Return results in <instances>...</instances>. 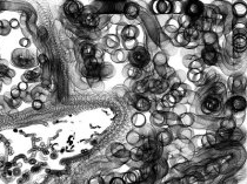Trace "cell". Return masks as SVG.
Instances as JSON below:
<instances>
[{"instance_id":"8fae6325","label":"cell","mask_w":247,"mask_h":184,"mask_svg":"<svg viewBox=\"0 0 247 184\" xmlns=\"http://www.w3.org/2000/svg\"><path fill=\"white\" fill-rule=\"evenodd\" d=\"M133 104H134V107L138 109V110H140V111H146V110H148L151 107L150 101H148L147 98H140V96L134 100Z\"/></svg>"},{"instance_id":"ba28073f","label":"cell","mask_w":247,"mask_h":184,"mask_svg":"<svg viewBox=\"0 0 247 184\" xmlns=\"http://www.w3.org/2000/svg\"><path fill=\"white\" fill-rule=\"evenodd\" d=\"M180 182H181V184H204V178L200 173H195L186 176Z\"/></svg>"},{"instance_id":"4316f807","label":"cell","mask_w":247,"mask_h":184,"mask_svg":"<svg viewBox=\"0 0 247 184\" xmlns=\"http://www.w3.org/2000/svg\"><path fill=\"white\" fill-rule=\"evenodd\" d=\"M41 74V69L40 68H37V69H34V70H30V72H27L26 74H25V79H27L28 81H34L38 76Z\"/></svg>"},{"instance_id":"5b68a950","label":"cell","mask_w":247,"mask_h":184,"mask_svg":"<svg viewBox=\"0 0 247 184\" xmlns=\"http://www.w3.org/2000/svg\"><path fill=\"white\" fill-rule=\"evenodd\" d=\"M203 60L208 65H213L216 62V52L212 47H206L203 51Z\"/></svg>"},{"instance_id":"74e56055","label":"cell","mask_w":247,"mask_h":184,"mask_svg":"<svg viewBox=\"0 0 247 184\" xmlns=\"http://www.w3.org/2000/svg\"><path fill=\"white\" fill-rule=\"evenodd\" d=\"M125 46H126L127 49H133L135 47V40L134 39H128L125 43Z\"/></svg>"},{"instance_id":"f5cc1de1","label":"cell","mask_w":247,"mask_h":184,"mask_svg":"<svg viewBox=\"0 0 247 184\" xmlns=\"http://www.w3.org/2000/svg\"><path fill=\"white\" fill-rule=\"evenodd\" d=\"M1 27H2V22L0 21V28H1Z\"/></svg>"},{"instance_id":"ac0fdd59","label":"cell","mask_w":247,"mask_h":184,"mask_svg":"<svg viewBox=\"0 0 247 184\" xmlns=\"http://www.w3.org/2000/svg\"><path fill=\"white\" fill-rule=\"evenodd\" d=\"M233 46L236 51H244L246 48L247 42H246V36L245 35H238L234 38L233 40Z\"/></svg>"},{"instance_id":"bcb514c9","label":"cell","mask_w":247,"mask_h":184,"mask_svg":"<svg viewBox=\"0 0 247 184\" xmlns=\"http://www.w3.org/2000/svg\"><path fill=\"white\" fill-rule=\"evenodd\" d=\"M18 89H19V90H26V89H27V83H26V82H20V83L18 85Z\"/></svg>"},{"instance_id":"7bdbcfd3","label":"cell","mask_w":247,"mask_h":184,"mask_svg":"<svg viewBox=\"0 0 247 184\" xmlns=\"http://www.w3.org/2000/svg\"><path fill=\"white\" fill-rule=\"evenodd\" d=\"M38 60H39V62L41 64V65H44L46 61H47V56L45 54H40L39 56H38Z\"/></svg>"},{"instance_id":"c3c4849f","label":"cell","mask_w":247,"mask_h":184,"mask_svg":"<svg viewBox=\"0 0 247 184\" xmlns=\"http://www.w3.org/2000/svg\"><path fill=\"white\" fill-rule=\"evenodd\" d=\"M11 26L13 27V28H17V27L19 26V22L17 21V20H12V21H11Z\"/></svg>"},{"instance_id":"f546056e","label":"cell","mask_w":247,"mask_h":184,"mask_svg":"<svg viewBox=\"0 0 247 184\" xmlns=\"http://www.w3.org/2000/svg\"><path fill=\"white\" fill-rule=\"evenodd\" d=\"M147 90H148V87H147L146 80L140 81V82L137 83V86H135V93H138V94H144V93H146Z\"/></svg>"},{"instance_id":"f6af8a7d","label":"cell","mask_w":247,"mask_h":184,"mask_svg":"<svg viewBox=\"0 0 247 184\" xmlns=\"http://www.w3.org/2000/svg\"><path fill=\"white\" fill-rule=\"evenodd\" d=\"M39 35L41 36V39H43V40H46V38H47V32H46V30H45V28H40V33H39Z\"/></svg>"},{"instance_id":"60d3db41","label":"cell","mask_w":247,"mask_h":184,"mask_svg":"<svg viewBox=\"0 0 247 184\" xmlns=\"http://www.w3.org/2000/svg\"><path fill=\"white\" fill-rule=\"evenodd\" d=\"M33 108L35 109V110L41 109V108H43V102H41V101H39V100L34 101V102H33Z\"/></svg>"},{"instance_id":"83f0119b","label":"cell","mask_w":247,"mask_h":184,"mask_svg":"<svg viewBox=\"0 0 247 184\" xmlns=\"http://www.w3.org/2000/svg\"><path fill=\"white\" fill-rule=\"evenodd\" d=\"M142 155H144V149L142 147H139V148H135L132 152H129V156L134 160V161H140L142 158Z\"/></svg>"},{"instance_id":"44dd1931","label":"cell","mask_w":247,"mask_h":184,"mask_svg":"<svg viewBox=\"0 0 247 184\" xmlns=\"http://www.w3.org/2000/svg\"><path fill=\"white\" fill-rule=\"evenodd\" d=\"M171 134L168 131H161L158 135V143H160L161 145H166L171 142Z\"/></svg>"},{"instance_id":"681fc988","label":"cell","mask_w":247,"mask_h":184,"mask_svg":"<svg viewBox=\"0 0 247 184\" xmlns=\"http://www.w3.org/2000/svg\"><path fill=\"white\" fill-rule=\"evenodd\" d=\"M28 42H30V41H28L27 39H22L21 41H20V45H21V46H28Z\"/></svg>"},{"instance_id":"52a82bcc","label":"cell","mask_w":247,"mask_h":184,"mask_svg":"<svg viewBox=\"0 0 247 184\" xmlns=\"http://www.w3.org/2000/svg\"><path fill=\"white\" fill-rule=\"evenodd\" d=\"M80 10H81V6L76 1H68L66 4V7H65L66 13L68 15H71V17H78L79 13H80Z\"/></svg>"},{"instance_id":"e575fe53","label":"cell","mask_w":247,"mask_h":184,"mask_svg":"<svg viewBox=\"0 0 247 184\" xmlns=\"http://www.w3.org/2000/svg\"><path fill=\"white\" fill-rule=\"evenodd\" d=\"M17 64L20 66V67H24V68L30 67V66L32 65V62H31L28 59H26V58H19V60H18Z\"/></svg>"},{"instance_id":"4dcf8cb0","label":"cell","mask_w":247,"mask_h":184,"mask_svg":"<svg viewBox=\"0 0 247 184\" xmlns=\"http://www.w3.org/2000/svg\"><path fill=\"white\" fill-rule=\"evenodd\" d=\"M141 74V70H140L139 67H137V66H131L128 69V75L129 77H132V79H135V77H138V76Z\"/></svg>"},{"instance_id":"1f68e13d","label":"cell","mask_w":247,"mask_h":184,"mask_svg":"<svg viewBox=\"0 0 247 184\" xmlns=\"http://www.w3.org/2000/svg\"><path fill=\"white\" fill-rule=\"evenodd\" d=\"M204 39H205V42L207 43L208 46L210 45H212L213 42H215V40H216V36H215L214 33L212 32H206L204 35Z\"/></svg>"},{"instance_id":"f1b7e54d","label":"cell","mask_w":247,"mask_h":184,"mask_svg":"<svg viewBox=\"0 0 247 184\" xmlns=\"http://www.w3.org/2000/svg\"><path fill=\"white\" fill-rule=\"evenodd\" d=\"M233 12L236 17H242L246 14V6L242 4H236L233 7Z\"/></svg>"},{"instance_id":"8992f818","label":"cell","mask_w":247,"mask_h":184,"mask_svg":"<svg viewBox=\"0 0 247 184\" xmlns=\"http://www.w3.org/2000/svg\"><path fill=\"white\" fill-rule=\"evenodd\" d=\"M219 104H220L219 100L215 96H212V98H208L205 101L203 108H204V111H206V113H213L219 108Z\"/></svg>"},{"instance_id":"cb8c5ba5","label":"cell","mask_w":247,"mask_h":184,"mask_svg":"<svg viewBox=\"0 0 247 184\" xmlns=\"http://www.w3.org/2000/svg\"><path fill=\"white\" fill-rule=\"evenodd\" d=\"M122 35L127 39H134V36L137 35V28L133 27V26H127L124 32H122Z\"/></svg>"},{"instance_id":"836d02e7","label":"cell","mask_w":247,"mask_h":184,"mask_svg":"<svg viewBox=\"0 0 247 184\" xmlns=\"http://www.w3.org/2000/svg\"><path fill=\"white\" fill-rule=\"evenodd\" d=\"M225 86L223 83H215V86L213 87V93H214L216 96H220L225 93Z\"/></svg>"},{"instance_id":"7c38bea8","label":"cell","mask_w":247,"mask_h":184,"mask_svg":"<svg viewBox=\"0 0 247 184\" xmlns=\"http://www.w3.org/2000/svg\"><path fill=\"white\" fill-rule=\"evenodd\" d=\"M167 169H168L167 164H166L165 161H162V160H160L159 162L155 163V164H153V171H154V173H155L157 176H159V177L165 176V173H167Z\"/></svg>"},{"instance_id":"8d00e7d4","label":"cell","mask_w":247,"mask_h":184,"mask_svg":"<svg viewBox=\"0 0 247 184\" xmlns=\"http://www.w3.org/2000/svg\"><path fill=\"white\" fill-rule=\"evenodd\" d=\"M89 184H104V179L100 176H96L89 181Z\"/></svg>"},{"instance_id":"f907efd6","label":"cell","mask_w":247,"mask_h":184,"mask_svg":"<svg viewBox=\"0 0 247 184\" xmlns=\"http://www.w3.org/2000/svg\"><path fill=\"white\" fill-rule=\"evenodd\" d=\"M14 175H20V170H19V169L14 170Z\"/></svg>"},{"instance_id":"7a4b0ae2","label":"cell","mask_w":247,"mask_h":184,"mask_svg":"<svg viewBox=\"0 0 247 184\" xmlns=\"http://www.w3.org/2000/svg\"><path fill=\"white\" fill-rule=\"evenodd\" d=\"M148 90L154 94H161L168 89V82L166 80H154V79H146Z\"/></svg>"},{"instance_id":"d4e9b609","label":"cell","mask_w":247,"mask_h":184,"mask_svg":"<svg viewBox=\"0 0 247 184\" xmlns=\"http://www.w3.org/2000/svg\"><path fill=\"white\" fill-rule=\"evenodd\" d=\"M234 127H236V123H234V121L232 119H225L223 120V122H221V129L233 131Z\"/></svg>"},{"instance_id":"3957f363","label":"cell","mask_w":247,"mask_h":184,"mask_svg":"<svg viewBox=\"0 0 247 184\" xmlns=\"http://www.w3.org/2000/svg\"><path fill=\"white\" fill-rule=\"evenodd\" d=\"M203 12H204V6L199 1H191L186 7V13L190 17L199 18V17H201Z\"/></svg>"},{"instance_id":"ab89813d","label":"cell","mask_w":247,"mask_h":184,"mask_svg":"<svg viewBox=\"0 0 247 184\" xmlns=\"http://www.w3.org/2000/svg\"><path fill=\"white\" fill-rule=\"evenodd\" d=\"M115 156H117V157H127V156H129V151H127V150H125V149L121 148V150L117 152Z\"/></svg>"},{"instance_id":"4fadbf2b","label":"cell","mask_w":247,"mask_h":184,"mask_svg":"<svg viewBox=\"0 0 247 184\" xmlns=\"http://www.w3.org/2000/svg\"><path fill=\"white\" fill-rule=\"evenodd\" d=\"M154 175V171H153V164L152 163H146L141 170H140V179L141 181H146L150 178V176Z\"/></svg>"},{"instance_id":"484cf974","label":"cell","mask_w":247,"mask_h":184,"mask_svg":"<svg viewBox=\"0 0 247 184\" xmlns=\"http://www.w3.org/2000/svg\"><path fill=\"white\" fill-rule=\"evenodd\" d=\"M122 181H124L125 184H134L138 181V176L134 173H125Z\"/></svg>"},{"instance_id":"5bb4252c","label":"cell","mask_w":247,"mask_h":184,"mask_svg":"<svg viewBox=\"0 0 247 184\" xmlns=\"http://www.w3.org/2000/svg\"><path fill=\"white\" fill-rule=\"evenodd\" d=\"M171 2L168 1H157L155 5H154V11L157 13H162V14H166L171 11Z\"/></svg>"},{"instance_id":"2e32d148","label":"cell","mask_w":247,"mask_h":184,"mask_svg":"<svg viewBox=\"0 0 247 184\" xmlns=\"http://www.w3.org/2000/svg\"><path fill=\"white\" fill-rule=\"evenodd\" d=\"M138 13H139V8L135 4H127L126 7H125V14L128 19H134L138 17Z\"/></svg>"},{"instance_id":"30bf717a","label":"cell","mask_w":247,"mask_h":184,"mask_svg":"<svg viewBox=\"0 0 247 184\" xmlns=\"http://www.w3.org/2000/svg\"><path fill=\"white\" fill-rule=\"evenodd\" d=\"M98 17L94 14H85L81 17V23L86 27H96L98 25Z\"/></svg>"},{"instance_id":"816d5d0a","label":"cell","mask_w":247,"mask_h":184,"mask_svg":"<svg viewBox=\"0 0 247 184\" xmlns=\"http://www.w3.org/2000/svg\"><path fill=\"white\" fill-rule=\"evenodd\" d=\"M4 167V161H0V168Z\"/></svg>"},{"instance_id":"6da1fadb","label":"cell","mask_w":247,"mask_h":184,"mask_svg":"<svg viewBox=\"0 0 247 184\" xmlns=\"http://www.w3.org/2000/svg\"><path fill=\"white\" fill-rule=\"evenodd\" d=\"M131 60L133 62V66H137V67L141 68V67H144V66H146L148 64L150 54H148V52L145 48L138 47V48H135L133 51L132 56H131Z\"/></svg>"},{"instance_id":"603a6c76","label":"cell","mask_w":247,"mask_h":184,"mask_svg":"<svg viewBox=\"0 0 247 184\" xmlns=\"http://www.w3.org/2000/svg\"><path fill=\"white\" fill-rule=\"evenodd\" d=\"M188 77L193 82H199V80L203 79V73L200 69H191L188 73Z\"/></svg>"},{"instance_id":"9c48e42d","label":"cell","mask_w":247,"mask_h":184,"mask_svg":"<svg viewBox=\"0 0 247 184\" xmlns=\"http://www.w3.org/2000/svg\"><path fill=\"white\" fill-rule=\"evenodd\" d=\"M220 169H221V167H220V163L218 162V161L210 162L207 165H206V168H205V170H206L207 175L211 176V177L218 176L219 173H220Z\"/></svg>"},{"instance_id":"d6a6232c","label":"cell","mask_w":247,"mask_h":184,"mask_svg":"<svg viewBox=\"0 0 247 184\" xmlns=\"http://www.w3.org/2000/svg\"><path fill=\"white\" fill-rule=\"evenodd\" d=\"M232 133L233 131H229V130H225V129H220L218 131V136L221 139V140H229L232 137Z\"/></svg>"},{"instance_id":"ffe728a7","label":"cell","mask_w":247,"mask_h":184,"mask_svg":"<svg viewBox=\"0 0 247 184\" xmlns=\"http://www.w3.org/2000/svg\"><path fill=\"white\" fill-rule=\"evenodd\" d=\"M170 94H171L173 98L178 101L179 98H181L185 96V94H186V89H185V87H184L183 85H177V86L174 87L172 90H171Z\"/></svg>"},{"instance_id":"d590c367","label":"cell","mask_w":247,"mask_h":184,"mask_svg":"<svg viewBox=\"0 0 247 184\" xmlns=\"http://www.w3.org/2000/svg\"><path fill=\"white\" fill-rule=\"evenodd\" d=\"M153 120H154V122H155L157 124H161V123L164 122V116L161 115L160 113H155V114L153 115Z\"/></svg>"},{"instance_id":"ee69618b","label":"cell","mask_w":247,"mask_h":184,"mask_svg":"<svg viewBox=\"0 0 247 184\" xmlns=\"http://www.w3.org/2000/svg\"><path fill=\"white\" fill-rule=\"evenodd\" d=\"M111 184H125V183H124L122 178H119V177H115V178H113V179L111 181Z\"/></svg>"},{"instance_id":"277c9868","label":"cell","mask_w":247,"mask_h":184,"mask_svg":"<svg viewBox=\"0 0 247 184\" xmlns=\"http://www.w3.org/2000/svg\"><path fill=\"white\" fill-rule=\"evenodd\" d=\"M85 69H86V74H88V75H91V76H98L100 74V66H99L98 61L94 58L86 59Z\"/></svg>"},{"instance_id":"f35d334b","label":"cell","mask_w":247,"mask_h":184,"mask_svg":"<svg viewBox=\"0 0 247 184\" xmlns=\"http://www.w3.org/2000/svg\"><path fill=\"white\" fill-rule=\"evenodd\" d=\"M181 122H183L184 124H191L193 122V120L191 117V115H184L183 117H181Z\"/></svg>"},{"instance_id":"9a60e30c","label":"cell","mask_w":247,"mask_h":184,"mask_svg":"<svg viewBox=\"0 0 247 184\" xmlns=\"http://www.w3.org/2000/svg\"><path fill=\"white\" fill-rule=\"evenodd\" d=\"M231 106L234 110L240 111V110H244L246 108V101H245V98L236 96V98H233L231 100Z\"/></svg>"},{"instance_id":"b9f144b4","label":"cell","mask_w":247,"mask_h":184,"mask_svg":"<svg viewBox=\"0 0 247 184\" xmlns=\"http://www.w3.org/2000/svg\"><path fill=\"white\" fill-rule=\"evenodd\" d=\"M11 95L13 98H19V95H20V90L18 89V88H15V89H13L11 92Z\"/></svg>"},{"instance_id":"7402d4cb","label":"cell","mask_w":247,"mask_h":184,"mask_svg":"<svg viewBox=\"0 0 247 184\" xmlns=\"http://www.w3.org/2000/svg\"><path fill=\"white\" fill-rule=\"evenodd\" d=\"M175 103H177V100L173 98L170 93H168V94H166V95L164 96V98H162V101H161V104H162L165 108L173 107Z\"/></svg>"},{"instance_id":"d6986e66","label":"cell","mask_w":247,"mask_h":184,"mask_svg":"<svg viewBox=\"0 0 247 184\" xmlns=\"http://www.w3.org/2000/svg\"><path fill=\"white\" fill-rule=\"evenodd\" d=\"M94 54H96V48H94L93 45L87 43V45H84V46H83V48H81V55H83L85 59H91V58L94 56Z\"/></svg>"},{"instance_id":"7dc6e473","label":"cell","mask_w":247,"mask_h":184,"mask_svg":"<svg viewBox=\"0 0 247 184\" xmlns=\"http://www.w3.org/2000/svg\"><path fill=\"white\" fill-rule=\"evenodd\" d=\"M166 184H181V182H180V179H171Z\"/></svg>"},{"instance_id":"e0dca14e","label":"cell","mask_w":247,"mask_h":184,"mask_svg":"<svg viewBox=\"0 0 247 184\" xmlns=\"http://www.w3.org/2000/svg\"><path fill=\"white\" fill-rule=\"evenodd\" d=\"M184 34H185L186 40H187V41H191V40H194V39L198 38L199 31L192 25V26H188L187 28H184Z\"/></svg>"}]
</instances>
